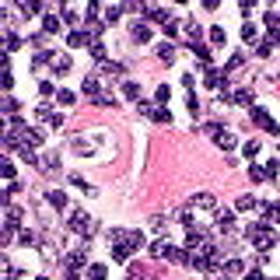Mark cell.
I'll return each instance as SVG.
<instances>
[{"label": "cell", "instance_id": "obj_44", "mask_svg": "<svg viewBox=\"0 0 280 280\" xmlns=\"http://www.w3.org/2000/svg\"><path fill=\"white\" fill-rule=\"evenodd\" d=\"M186 102H189V112H193V116H196V112H200V102H196V95H189V98H186Z\"/></svg>", "mask_w": 280, "mask_h": 280}, {"label": "cell", "instance_id": "obj_21", "mask_svg": "<svg viewBox=\"0 0 280 280\" xmlns=\"http://www.w3.org/2000/svg\"><path fill=\"white\" fill-rule=\"evenodd\" d=\"M231 102H235V105H245V109H249V105H252V91H249V88L235 91V98H231Z\"/></svg>", "mask_w": 280, "mask_h": 280}, {"label": "cell", "instance_id": "obj_1", "mask_svg": "<svg viewBox=\"0 0 280 280\" xmlns=\"http://www.w3.org/2000/svg\"><path fill=\"white\" fill-rule=\"evenodd\" d=\"M245 235H249V242H252L259 252H270V249H273V242H277L273 224H266V221H259V224H249V228H245Z\"/></svg>", "mask_w": 280, "mask_h": 280}, {"label": "cell", "instance_id": "obj_18", "mask_svg": "<svg viewBox=\"0 0 280 280\" xmlns=\"http://www.w3.org/2000/svg\"><path fill=\"white\" fill-rule=\"evenodd\" d=\"M130 252H133L130 245H112V259H116V263H126V259H130Z\"/></svg>", "mask_w": 280, "mask_h": 280}, {"label": "cell", "instance_id": "obj_23", "mask_svg": "<svg viewBox=\"0 0 280 280\" xmlns=\"http://www.w3.org/2000/svg\"><path fill=\"white\" fill-rule=\"evenodd\" d=\"M256 207H259V200H256V196H242V200L235 203V210H256Z\"/></svg>", "mask_w": 280, "mask_h": 280}, {"label": "cell", "instance_id": "obj_19", "mask_svg": "<svg viewBox=\"0 0 280 280\" xmlns=\"http://www.w3.org/2000/svg\"><path fill=\"white\" fill-rule=\"evenodd\" d=\"M224 39H228V32H224L221 25H210V42H214V46H224Z\"/></svg>", "mask_w": 280, "mask_h": 280}, {"label": "cell", "instance_id": "obj_13", "mask_svg": "<svg viewBox=\"0 0 280 280\" xmlns=\"http://www.w3.org/2000/svg\"><path fill=\"white\" fill-rule=\"evenodd\" d=\"M84 42H91V39H88V32H81V28H74V32L67 35V46H70V49H77V46H84Z\"/></svg>", "mask_w": 280, "mask_h": 280}, {"label": "cell", "instance_id": "obj_40", "mask_svg": "<svg viewBox=\"0 0 280 280\" xmlns=\"http://www.w3.org/2000/svg\"><path fill=\"white\" fill-rule=\"evenodd\" d=\"M39 91H42V95H53V91H60L53 81H42V84H39Z\"/></svg>", "mask_w": 280, "mask_h": 280}, {"label": "cell", "instance_id": "obj_41", "mask_svg": "<svg viewBox=\"0 0 280 280\" xmlns=\"http://www.w3.org/2000/svg\"><path fill=\"white\" fill-rule=\"evenodd\" d=\"M18 46H21V39H18V35H7V53H14Z\"/></svg>", "mask_w": 280, "mask_h": 280}, {"label": "cell", "instance_id": "obj_39", "mask_svg": "<svg viewBox=\"0 0 280 280\" xmlns=\"http://www.w3.org/2000/svg\"><path fill=\"white\" fill-rule=\"evenodd\" d=\"M0 175H4V179H14V165H11V161H0Z\"/></svg>", "mask_w": 280, "mask_h": 280}, {"label": "cell", "instance_id": "obj_4", "mask_svg": "<svg viewBox=\"0 0 280 280\" xmlns=\"http://www.w3.org/2000/svg\"><path fill=\"white\" fill-rule=\"evenodd\" d=\"M81 91H84V98L98 102V98H102V81H98V77H84V84H81Z\"/></svg>", "mask_w": 280, "mask_h": 280}, {"label": "cell", "instance_id": "obj_35", "mask_svg": "<svg viewBox=\"0 0 280 280\" xmlns=\"http://www.w3.org/2000/svg\"><path fill=\"white\" fill-rule=\"evenodd\" d=\"M63 21H67V25H77L81 18H77V11H74V7H63Z\"/></svg>", "mask_w": 280, "mask_h": 280}, {"label": "cell", "instance_id": "obj_42", "mask_svg": "<svg viewBox=\"0 0 280 280\" xmlns=\"http://www.w3.org/2000/svg\"><path fill=\"white\" fill-rule=\"evenodd\" d=\"M266 42H270V46H280V28H273V32L266 35Z\"/></svg>", "mask_w": 280, "mask_h": 280}, {"label": "cell", "instance_id": "obj_30", "mask_svg": "<svg viewBox=\"0 0 280 280\" xmlns=\"http://www.w3.org/2000/svg\"><path fill=\"white\" fill-rule=\"evenodd\" d=\"M242 154H245V158H256V154H259V140H245V144H242Z\"/></svg>", "mask_w": 280, "mask_h": 280}, {"label": "cell", "instance_id": "obj_45", "mask_svg": "<svg viewBox=\"0 0 280 280\" xmlns=\"http://www.w3.org/2000/svg\"><path fill=\"white\" fill-rule=\"evenodd\" d=\"M245 280H266V277H263L259 270H249V273H245Z\"/></svg>", "mask_w": 280, "mask_h": 280}, {"label": "cell", "instance_id": "obj_10", "mask_svg": "<svg viewBox=\"0 0 280 280\" xmlns=\"http://www.w3.org/2000/svg\"><path fill=\"white\" fill-rule=\"evenodd\" d=\"M235 228V210H217V231H231Z\"/></svg>", "mask_w": 280, "mask_h": 280}, {"label": "cell", "instance_id": "obj_11", "mask_svg": "<svg viewBox=\"0 0 280 280\" xmlns=\"http://www.w3.org/2000/svg\"><path fill=\"white\" fill-rule=\"evenodd\" d=\"M224 277H242L245 273V263L242 259H224V270H221Z\"/></svg>", "mask_w": 280, "mask_h": 280}, {"label": "cell", "instance_id": "obj_12", "mask_svg": "<svg viewBox=\"0 0 280 280\" xmlns=\"http://www.w3.org/2000/svg\"><path fill=\"white\" fill-rule=\"evenodd\" d=\"M42 32H46V35H60V32H63V21H60L56 14H46V21H42Z\"/></svg>", "mask_w": 280, "mask_h": 280}, {"label": "cell", "instance_id": "obj_33", "mask_svg": "<svg viewBox=\"0 0 280 280\" xmlns=\"http://www.w3.org/2000/svg\"><path fill=\"white\" fill-rule=\"evenodd\" d=\"M263 172H266V179H277V175H280V161H266Z\"/></svg>", "mask_w": 280, "mask_h": 280}, {"label": "cell", "instance_id": "obj_28", "mask_svg": "<svg viewBox=\"0 0 280 280\" xmlns=\"http://www.w3.org/2000/svg\"><path fill=\"white\" fill-rule=\"evenodd\" d=\"M91 60L95 63H105V46L102 42H91Z\"/></svg>", "mask_w": 280, "mask_h": 280}, {"label": "cell", "instance_id": "obj_36", "mask_svg": "<svg viewBox=\"0 0 280 280\" xmlns=\"http://www.w3.org/2000/svg\"><path fill=\"white\" fill-rule=\"evenodd\" d=\"M154 109H158V105H151V102H137V112H140V116H154Z\"/></svg>", "mask_w": 280, "mask_h": 280}, {"label": "cell", "instance_id": "obj_20", "mask_svg": "<svg viewBox=\"0 0 280 280\" xmlns=\"http://www.w3.org/2000/svg\"><path fill=\"white\" fill-rule=\"evenodd\" d=\"M123 70H126L123 63H109V60L102 63V74H109V77H123Z\"/></svg>", "mask_w": 280, "mask_h": 280}, {"label": "cell", "instance_id": "obj_38", "mask_svg": "<svg viewBox=\"0 0 280 280\" xmlns=\"http://www.w3.org/2000/svg\"><path fill=\"white\" fill-rule=\"evenodd\" d=\"M18 242H21V245H35V242H39V238H35L32 231H21V235H18Z\"/></svg>", "mask_w": 280, "mask_h": 280}, {"label": "cell", "instance_id": "obj_3", "mask_svg": "<svg viewBox=\"0 0 280 280\" xmlns=\"http://www.w3.org/2000/svg\"><path fill=\"white\" fill-rule=\"evenodd\" d=\"M252 123H256V126H263V130H270V133H280V126L273 123V119L266 116V109H259V105L252 109Z\"/></svg>", "mask_w": 280, "mask_h": 280}, {"label": "cell", "instance_id": "obj_8", "mask_svg": "<svg viewBox=\"0 0 280 280\" xmlns=\"http://www.w3.org/2000/svg\"><path fill=\"white\" fill-rule=\"evenodd\" d=\"M154 56L165 60V63H175V46H172V42H158V46H154Z\"/></svg>", "mask_w": 280, "mask_h": 280}, {"label": "cell", "instance_id": "obj_43", "mask_svg": "<svg viewBox=\"0 0 280 280\" xmlns=\"http://www.w3.org/2000/svg\"><path fill=\"white\" fill-rule=\"evenodd\" d=\"M256 53H259V56H270V53H273V46H270V42H259V46H256Z\"/></svg>", "mask_w": 280, "mask_h": 280}, {"label": "cell", "instance_id": "obj_16", "mask_svg": "<svg viewBox=\"0 0 280 280\" xmlns=\"http://www.w3.org/2000/svg\"><path fill=\"white\" fill-rule=\"evenodd\" d=\"M21 144L39 147V144H42V130H25V133H21Z\"/></svg>", "mask_w": 280, "mask_h": 280}, {"label": "cell", "instance_id": "obj_9", "mask_svg": "<svg viewBox=\"0 0 280 280\" xmlns=\"http://www.w3.org/2000/svg\"><path fill=\"white\" fill-rule=\"evenodd\" d=\"M168 252H172V242H168V238H158V242L151 245V256H154V259H168Z\"/></svg>", "mask_w": 280, "mask_h": 280}, {"label": "cell", "instance_id": "obj_5", "mask_svg": "<svg viewBox=\"0 0 280 280\" xmlns=\"http://www.w3.org/2000/svg\"><path fill=\"white\" fill-rule=\"evenodd\" d=\"M49 67H53V74H56V77H63V74H70V67H74V60H70L67 53H56Z\"/></svg>", "mask_w": 280, "mask_h": 280}, {"label": "cell", "instance_id": "obj_31", "mask_svg": "<svg viewBox=\"0 0 280 280\" xmlns=\"http://www.w3.org/2000/svg\"><path fill=\"white\" fill-rule=\"evenodd\" d=\"M102 14H105V25H112V21H119V14H123V7H105Z\"/></svg>", "mask_w": 280, "mask_h": 280}, {"label": "cell", "instance_id": "obj_2", "mask_svg": "<svg viewBox=\"0 0 280 280\" xmlns=\"http://www.w3.org/2000/svg\"><path fill=\"white\" fill-rule=\"evenodd\" d=\"M70 231L84 235V238H91V235H95V221H91L84 210H74V214H70Z\"/></svg>", "mask_w": 280, "mask_h": 280}, {"label": "cell", "instance_id": "obj_14", "mask_svg": "<svg viewBox=\"0 0 280 280\" xmlns=\"http://www.w3.org/2000/svg\"><path fill=\"white\" fill-rule=\"evenodd\" d=\"M193 203H196V207H203V210H214V207H217V200H214V193H196V196H193Z\"/></svg>", "mask_w": 280, "mask_h": 280}, {"label": "cell", "instance_id": "obj_24", "mask_svg": "<svg viewBox=\"0 0 280 280\" xmlns=\"http://www.w3.org/2000/svg\"><path fill=\"white\" fill-rule=\"evenodd\" d=\"M39 168H42V172H53V168H60V154H46Z\"/></svg>", "mask_w": 280, "mask_h": 280}, {"label": "cell", "instance_id": "obj_7", "mask_svg": "<svg viewBox=\"0 0 280 280\" xmlns=\"http://www.w3.org/2000/svg\"><path fill=\"white\" fill-rule=\"evenodd\" d=\"M130 35H133V42H151V25L147 21H137L130 28Z\"/></svg>", "mask_w": 280, "mask_h": 280}, {"label": "cell", "instance_id": "obj_26", "mask_svg": "<svg viewBox=\"0 0 280 280\" xmlns=\"http://www.w3.org/2000/svg\"><path fill=\"white\" fill-rule=\"evenodd\" d=\"M88 277H91V280H105V277H109V270H105L102 263H95V266H88Z\"/></svg>", "mask_w": 280, "mask_h": 280}, {"label": "cell", "instance_id": "obj_27", "mask_svg": "<svg viewBox=\"0 0 280 280\" xmlns=\"http://www.w3.org/2000/svg\"><path fill=\"white\" fill-rule=\"evenodd\" d=\"M242 63H245V56H242V53H235V56H231V60L224 63V74H231V70H238V67H242Z\"/></svg>", "mask_w": 280, "mask_h": 280}, {"label": "cell", "instance_id": "obj_48", "mask_svg": "<svg viewBox=\"0 0 280 280\" xmlns=\"http://www.w3.org/2000/svg\"><path fill=\"white\" fill-rule=\"evenodd\" d=\"M277 21H280V14H277Z\"/></svg>", "mask_w": 280, "mask_h": 280}, {"label": "cell", "instance_id": "obj_46", "mask_svg": "<svg viewBox=\"0 0 280 280\" xmlns=\"http://www.w3.org/2000/svg\"><path fill=\"white\" fill-rule=\"evenodd\" d=\"M126 280H144V277H140V273H137V266H133V270H130V277H126Z\"/></svg>", "mask_w": 280, "mask_h": 280}, {"label": "cell", "instance_id": "obj_22", "mask_svg": "<svg viewBox=\"0 0 280 280\" xmlns=\"http://www.w3.org/2000/svg\"><path fill=\"white\" fill-rule=\"evenodd\" d=\"M242 39H245V42H256V39H259V28H256L252 21H245V25H242Z\"/></svg>", "mask_w": 280, "mask_h": 280}, {"label": "cell", "instance_id": "obj_34", "mask_svg": "<svg viewBox=\"0 0 280 280\" xmlns=\"http://www.w3.org/2000/svg\"><path fill=\"white\" fill-rule=\"evenodd\" d=\"M154 98H158V105H165V102L172 98V91H168V84H161V88H158V95H154Z\"/></svg>", "mask_w": 280, "mask_h": 280}, {"label": "cell", "instance_id": "obj_25", "mask_svg": "<svg viewBox=\"0 0 280 280\" xmlns=\"http://www.w3.org/2000/svg\"><path fill=\"white\" fill-rule=\"evenodd\" d=\"M151 119H154V123H172V112H168V109H165V105H158V109H154V116H151Z\"/></svg>", "mask_w": 280, "mask_h": 280}, {"label": "cell", "instance_id": "obj_6", "mask_svg": "<svg viewBox=\"0 0 280 280\" xmlns=\"http://www.w3.org/2000/svg\"><path fill=\"white\" fill-rule=\"evenodd\" d=\"M46 203H49L53 210H63V207H67V193H63V189H49V193H46Z\"/></svg>", "mask_w": 280, "mask_h": 280}, {"label": "cell", "instance_id": "obj_47", "mask_svg": "<svg viewBox=\"0 0 280 280\" xmlns=\"http://www.w3.org/2000/svg\"><path fill=\"white\" fill-rule=\"evenodd\" d=\"M35 280H49V277H35Z\"/></svg>", "mask_w": 280, "mask_h": 280}, {"label": "cell", "instance_id": "obj_29", "mask_svg": "<svg viewBox=\"0 0 280 280\" xmlns=\"http://www.w3.org/2000/svg\"><path fill=\"white\" fill-rule=\"evenodd\" d=\"M217 147H221V151H231V147H235V137H231V133L224 130V133L217 137Z\"/></svg>", "mask_w": 280, "mask_h": 280}, {"label": "cell", "instance_id": "obj_15", "mask_svg": "<svg viewBox=\"0 0 280 280\" xmlns=\"http://www.w3.org/2000/svg\"><path fill=\"white\" fill-rule=\"evenodd\" d=\"M224 77H228L224 70H214V67H210V70H207V88H214V91H217V88H221V81H224Z\"/></svg>", "mask_w": 280, "mask_h": 280}, {"label": "cell", "instance_id": "obj_32", "mask_svg": "<svg viewBox=\"0 0 280 280\" xmlns=\"http://www.w3.org/2000/svg\"><path fill=\"white\" fill-rule=\"evenodd\" d=\"M56 102H60V105H74V91L60 88V91H56Z\"/></svg>", "mask_w": 280, "mask_h": 280}, {"label": "cell", "instance_id": "obj_17", "mask_svg": "<svg viewBox=\"0 0 280 280\" xmlns=\"http://www.w3.org/2000/svg\"><path fill=\"white\" fill-rule=\"evenodd\" d=\"M123 95L133 98V102H140V84L137 81H123Z\"/></svg>", "mask_w": 280, "mask_h": 280}, {"label": "cell", "instance_id": "obj_37", "mask_svg": "<svg viewBox=\"0 0 280 280\" xmlns=\"http://www.w3.org/2000/svg\"><path fill=\"white\" fill-rule=\"evenodd\" d=\"M249 179H252V182H263V179H266V172H263L259 165H252V168H249Z\"/></svg>", "mask_w": 280, "mask_h": 280}]
</instances>
